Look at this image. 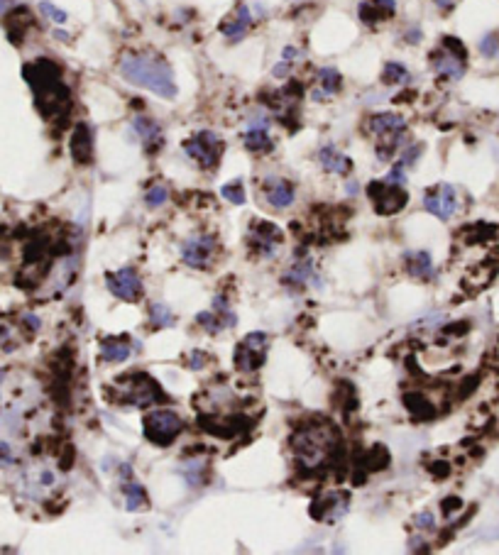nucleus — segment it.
Here are the masks:
<instances>
[{"instance_id": "obj_13", "label": "nucleus", "mask_w": 499, "mask_h": 555, "mask_svg": "<svg viewBox=\"0 0 499 555\" xmlns=\"http://www.w3.org/2000/svg\"><path fill=\"white\" fill-rule=\"evenodd\" d=\"M253 22H255L253 10H250L247 3H242V6H237L235 15L228 17V20L220 25V32L226 34L231 42H240V39H245L247 30L253 28Z\"/></svg>"}, {"instance_id": "obj_1", "label": "nucleus", "mask_w": 499, "mask_h": 555, "mask_svg": "<svg viewBox=\"0 0 499 555\" xmlns=\"http://www.w3.org/2000/svg\"><path fill=\"white\" fill-rule=\"evenodd\" d=\"M118 71L128 83L157 93L159 98L177 96V83H174L172 66L157 54H133V52H130V54H125L123 59H120Z\"/></svg>"}, {"instance_id": "obj_25", "label": "nucleus", "mask_w": 499, "mask_h": 555, "mask_svg": "<svg viewBox=\"0 0 499 555\" xmlns=\"http://www.w3.org/2000/svg\"><path fill=\"white\" fill-rule=\"evenodd\" d=\"M318 86L328 93V96H335L343 86V76L338 74V69H333V66H323L318 69Z\"/></svg>"}, {"instance_id": "obj_43", "label": "nucleus", "mask_w": 499, "mask_h": 555, "mask_svg": "<svg viewBox=\"0 0 499 555\" xmlns=\"http://www.w3.org/2000/svg\"><path fill=\"white\" fill-rule=\"evenodd\" d=\"M15 3H17V0H0V15H6V12L10 10Z\"/></svg>"}, {"instance_id": "obj_40", "label": "nucleus", "mask_w": 499, "mask_h": 555, "mask_svg": "<svg viewBox=\"0 0 499 555\" xmlns=\"http://www.w3.org/2000/svg\"><path fill=\"white\" fill-rule=\"evenodd\" d=\"M404 39H407L409 44H419L421 42V28H416V25L409 28L407 32H404Z\"/></svg>"}, {"instance_id": "obj_8", "label": "nucleus", "mask_w": 499, "mask_h": 555, "mask_svg": "<svg viewBox=\"0 0 499 555\" xmlns=\"http://www.w3.org/2000/svg\"><path fill=\"white\" fill-rule=\"evenodd\" d=\"M424 208L426 213L436 216L438 221H451L458 210V191L451 183H440L436 189L424 194Z\"/></svg>"}, {"instance_id": "obj_26", "label": "nucleus", "mask_w": 499, "mask_h": 555, "mask_svg": "<svg viewBox=\"0 0 499 555\" xmlns=\"http://www.w3.org/2000/svg\"><path fill=\"white\" fill-rule=\"evenodd\" d=\"M179 472L184 474V480L188 482V487H201L206 465L201 463V460H191V463H184L182 467H179Z\"/></svg>"}, {"instance_id": "obj_22", "label": "nucleus", "mask_w": 499, "mask_h": 555, "mask_svg": "<svg viewBox=\"0 0 499 555\" xmlns=\"http://www.w3.org/2000/svg\"><path fill=\"white\" fill-rule=\"evenodd\" d=\"M123 494H125V507H128V512H140V509H145L147 494H145V490H142L140 482H135L133 477H125Z\"/></svg>"}, {"instance_id": "obj_29", "label": "nucleus", "mask_w": 499, "mask_h": 555, "mask_svg": "<svg viewBox=\"0 0 499 555\" xmlns=\"http://www.w3.org/2000/svg\"><path fill=\"white\" fill-rule=\"evenodd\" d=\"M39 12H42L47 20L57 22V25H64L66 20H69V15H66V10H61V8H57L54 3H49V0H39Z\"/></svg>"}, {"instance_id": "obj_10", "label": "nucleus", "mask_w": 499, "mask_h": 555, "mask_svg": "<svg viewBox=\"0 0 499 555\" xmlns=\"http://www.w3.org/2000/svg\"><path fill=\"white\" fill-rule=\"evenodd\" d=\"M106 286L108 292L113 294V296L123 299V301H137L142 296V292H145L140 274L133 267H123V270L106 274Z\"/></svg>"}, {"instance_id": "obj_9", "label": "nucleus", "mask_w": 499, "mask_h": 555, "mask_svg": "<svg viewBox=\"0 0 499 555\" xmlns=\"http://www.w3.org/2000/svg\"><path fill=\"white\" fill-rule=\"evenodd\" d=\"M213 254H215V237L211 235H193L182 243V259L191 270H208Z\"/></svg>"}, {"instance_id": "obj_41", "label": "nucleus", "mask_w": 499, "mask_h": 555, "mask_svg": "<svg viewBox=\"0 0 499 555\" xmlns=\"http://www.w3.org/2000/svg\"><path fill=\"white\" fill-rule=\"evenodd\" d=\"M296 57H299V49L296 47H284V52H282V59L284 61H296Z\"/></svg>"}, {"instance_id": "obj_3", "label": "nucleus", "mask_w": 499, "mask_h": 555, "mask_svg": "<svg viewBox=\"0 0 499 555\" xmlns=\"http://www.w3.org/2000/svg\"><path fill=\"white\" fill-rule=\"evenodd\" d=\"M367 130L377 140V157L382 162L392 159L394 152L407 142V118L399 113H377L367 120Z\"/></svg>"}, {"instance_id": "obj_42", "label": "nucleus", "mask_w": 499, "mask_h": 555, "mask_svg": "<svg viewBox=\"0 0 499 555\" xmlns=\"http://www.w3.org/2000/svg\"><path fill=\"white\" fill-rule=\"evenodd\" d=\"M204 360L206 357L201 355V352H191V370H201V367H204Z\"/></svg>"}, {"instance_id": "obj_2", "label": "nucleus", "mask_w": 499, "mask_h": 555, "mask_svg": "<svg viewBox=\"0 0 499 555\" xmlns=\"http://www.w3.org/2000/svg\"><path fill=\"white\" fill-rule=\"evenodd\" d=\"M333 445H335V433L328 426H309L301 428L294 438H291V447H294V455L304 467L313 470L321 467L323 463L331 455Z\"/></svg>"}, {"instance_id": "obj_21", "label": "nucleus", "mask_w": 499, "mask_h": 555, "mask_svg": "<svg viewBox=\"0 0 499 555\" xmlns=\"http://www.w3.org/2000/svg\"><path fill=\"white\" fill-rule=\"evenodd\" d=\"M71 154L79 164L91 162L93 157V142H91V132H88L86 125H79L76 132L71 135Z\"/></svg>"}, {"instance_id": "obj_6", "label": "nucleus", "mask_w": 499, "mask_h": 555, "mask_svg": "<svg viewBox=\"0 0 499 555\" xmlns=\"http://www.w3.org/2000/svg\"><path fill=\"white\" fill-rule=\"evenodd\" d=\"M267 350H269V335L262 333V330H255V333L245 335L240 340L233 360H235V367L240 372H255L267 360Z\"/></svg>"}, {"instance_id": "obj_16", "label": "nucleus", "mask_w": 499, "mask_h": 555, "mask_svg": "<svg viewBox=\"0 0 499 555\" xmlns=\"http://www.w3.org/2000/svg\"><path fill=\"white\" fill-rule=\"evenodd\" d=\"M280 230L269 223H255L253 230V248L257 250L262 257H274L277 254V248H280Z\"/></svg>"}, {"instance_id": "obj_35", "label": "nucleus", "mask_w": 499, "mask_h": 555, "mask_svg": "<svg viewBox=\"0 0 499 555\" xmlns=\"http://www.w3.org/2000/svg\"><path fill=\"white\" fill-rule=\"evenodd\" d=\"M421 150H424V147L421 145H409V147H404L402 150V159H399V162L404 164V167H411V164H416V159H419L421 157Z\"/></svg>"}, {"instance_id": "obj_30", "label": "nucleus", "mask_w": 499, "mask_h": 555, "mask_svg": "<svg viewBox=\"0 0 499 555\" xmlns=\"http://www.w3.org/2000/svg\"><path fill=\"white\" fill-rule=\"evenodd\" d=\"M166 199H169V189H166V186H162V183L150 186V189H147V194H145V203L150 205V208H159V205H164Z\"/></svg>"}, {"instance_id": "obj_39", "label": "nucleus", "mask_w": 499, "mask_h": 555, "mask_svg": "<svg viewBox=\"0 0 499 555\" xmlns=\"http://www.w3.org/2000/svg\"><path fill=\"white\" fill-rule=\"evenodd\" d=\"M22 323L27 325V330H32V333H37L39 325H42V321H39L37 316H35V313H25V316H22Z\"/></svg>"}, {"instance_id": "obj_12", "label": "nucleus", "mask_w": 499, "mask_h": 555, "mask_svg": "<svg viewBox=\"0 0 499 555\" xmlns=\"http://www.w3.org/2000/svg\"><path fill=\"white\" fill-rule=\"evenodd\" d=\"M123 392H125V404L133 406H150L162 399V392L157 387V382L145 377V374L128 377V387H123Z\"/></svg>"}, {"instance_id": "obj_15", "label": "nucleus", "mask_w": 499, "mask_h": 555, "mask_svg": "<svg viewBox=\"0 0 499 555\" xmlns=\"http://www.w3.org/2000/svg\"><path fill=\"white\" fill-rule=\"evenodd\" d=\"M133 130H135V135H137V140L142 142V147H145L147 152L159 150L162 128H159V123H157V120H152L150 115H135V118H133Z\"/></svg>"}, {"instance_id": "obj_37", "label": "nucleus", "mask_w": 499, "mask_h": 555, "mask_svg": "<svg viewBox=\"0 0 499 555\" xmlns=\"http://www.w3.org/2000/svg\"><path fill=\"white\" fill-rule=\"evenodd\" d=\"M15 463V453H12V445L6 441H0V465H12Z\"/></svg>"}, {"instance_id": "obj_32", "label": "nucleus", "mask_w": 499, "mask_h": 555, "mask_svg": "<svg viewBox=\"0 0 499 555\" xmlns=\"http://www.w3.org/2000/svg\"><path fill=\"white\" fill-rule=\"evenodd\" d=\"M223 199L231 201L233 205H242L245 203V191H242V183L240 181H233L223 186Z\"/></svg>"}, {"instance_id": "obj_11", "label": "nucleus", "mask_w": 499, "mask_h": 555, "mask_svg": "<svg viewBox=\"0 0 499 555\" xmlns=\"http://www.w3.org/2000/svg\"><path fill=\"white\" fill-rule=\"evenodd\" d=\"M367 194H370L372 203L380 213H399V210L407 205L409 194L404 191V186H394V183L387 181H375L367 186Z\"/></svg>"}, {"instance_id": "obj_24", "label": "nucleus", "mask_w": 499, "mask_h": 555, "mask_svg": "<svg viewBox=\"0 0 499 555\" xmlns=\"http://www.w3.org/2000/svg\"><path fill=\"white\" fill-rule=\"evenodd\" d=\"M101 355L106 362H125L130 357V345L125 340H103Z\"/></svg>"}, {"instance_id": "obj_46", "label": "nucleus", "mask_w": 499, "mask_h": 555, "mask_svg": "<svg viewBox=\"0 0 499 555\" xmlns=\"http://www.w3.org/2000/svg\"><path fill=\"white\" fill-rule=\"evenodd\" d=\"M345 191H348V194H358V183L350 181V186H345Z\"/></svg>"}, {"instance_id": "obj_28", "label": "nucleus", "mask_w": 499, "mask_h": 555, "mask_svg": "<svg viewBox=\"0 0 499 555\" xmlns=\"http://www.w3.org/2000/svg\"><path fill=\"white\" fill-rule=\"evenodd\" d=\"M150 321L155 328H169V325L174 323V313L169 306H164V303H152L150 308Z\"/></svg>"}, {"instance_id": "obj_45", "label": "nucleus", "mask_w": 499, "mask_h": 555, "mask_svg": "<svg viewBox=\"0 0 499 555\" xmlns=\"http://www.w3.org/2000/svg\"><path fill=\"white\" fill-rule=\"evenodd\" d=\"M54 37L59 39V42H69V34H66V32H61V30H57V32H54Z\"/></svg>"}, {"instance_id": "obj_18", "label": "nucleus", "mask_w": 499, "mask_h": 555, "mask_svg": "<svg viewBox=\"0 0 499 555\" xmlns=\"http://www.w3.org/2000/svg\"><path fill=\"white\" fill-rule=\"evenodd\" d=\"M296 194H294V186H291L286 179H280V176H269L267 179V201L269 205H274V208H289L291 203H294Z\"/></svg>"}, {"instance_id": "obj_38", "label": "nucleus", "mask_w": 499, "mask_h": 555, "mask_svg": "<svg viewBox=\"0 0 499 555\" xmlns=\"http://www.w3.org/2000/svg\"><path fill=\"white\" fill-rule=\"evenodd\" d=\"M289 74H291V61H284V59H282L280 64H277V66H274V69H272V76H274V79H286V76H289Z\"/></svg>"}, {"instance_id": "obj_20", "label": "nucleus", "mask_w": 499, "mask_h": 555, "mask_svg": "<svg viewBox=\"0 0 499 555\" xmlns=\"http://www.w3.org/2000/svg\"><path fill=\"white\" fill-rule=\"evenodd\" d=\"M404 262H407V272L416 279H431L433 276V262H431V254L426 250H416V252H407L404 254Z\"/></svg>"}, {"instance_id": "obj_34", "label": "nucleus", "mask_w": 499, "mask_h": 555, "mask_svg": "<svg viewBox=\"0 0 499 555\" xmlns=\"http://www.w3.org/2000/svg\"><path fill=\"white\" fill-rule=\"evenodd\" d=\"M480 52H482L485 57H497L499 54V37L497 34H485L482 39H480Z\"/></svg>"}, {"instance_id": "obj_27", "label": "nucleus", "mask_w": 499, "mask_h": 555, "mask_svg": "<svg viewBox=\"0 0 499 555\" xmlns=\"http://www.w3.org/2000/svg\"><path fill=\"white\" fill-rule=\"evenodd\" d=\"M311 279H313V270H311V262H309V259L306 262L294 264V270L284 276L286 284H296V286H306Z\"/></svg>"}, {"instance_id": "obj_31", "label": "nucleus", "mask_w": 499, "mask_h": 555, "mask_svg": "<svg viewBox=\"0 0 499 555\" xmlns=\"http://www.w3.org/2000/svg\"><path fill=\"white\" fill-rule=\"evenodd\" d=\"M196 323L204 325L208 333H218L220 328H226V325H223V321L218 319V313H215V311H201L199 316H196Z\"/></svg>"}, {"instance_id": "obj_33", "label": "nucleus", "mask_w": 499, "mask_h": 555, "mask_svg": "<svg viewBox=\"0 0 499 555\" xmlns=\"http://www.w3.org/2000/svg\"><path fill=\"white\" fill-rule=\"evenodd\" d=\"M384 181L394 183V186H407V167H404L402 162H397L392 169H389V172H387Z\"/></svg>"}, {"instance_id": "obj_23", "label": "nucleus", "mask_w": 499, "mask_h": 555, "mask_svg": "<svg viewBox=\"0 0 499 555\" xmlns=\"http://www.w3.org/2000/svg\"><path fill=\"white\" fill-rule=\"evenodd\" d=\"M382 81L387 86H404V83L411 81V71L399 61H387L384 69H382Z\"/></svg>"}, {"instance_id": "obj_17", "label": "nucleus", "mask_w": 499, "mask_h": 555, "mask_svg": "<svg viewBox=\"0 0 499 555\" xmlns=\"http://www.w3.org/2000/svg\"><path fill=\"white\" fill-rule=\"evenodd\" d=\"M318 164L323 167V172L340 174V176H348L350 169H353L350 157H345L343 152L335 150V145H323L321 147V152H318Z\"/></svg>"}, {"instance_id": "obj_14", "label": "nucleus", "mask_w": 499, "mask_h": 555, "mask_svg": "<svg viewBox=\"0 0 499 555\" xmlns=\"http://www.w3.org/2000/svg\"><path fill=\"white\" fill-rule=\"evenodd\" d=\"M358 12L362 22L377 25V22L392 20L397 15V0H362Z\"/></svg>"}, {"instance_id": "obj_36", "label": "nucleus", "mask_w": 499, "mask_h": 555, "mask_svg": "<svg viewBox=\"0 0 499 555\" xmlns=\"http://www.w3.org/2000/svg\"><path fill=\"white\" fill-rule=\"evenodd\" d=\"M413 523H416V528H421V531H431V528H436V518L431 512H421L419 516L413 518Z\"/></svg>"}, {"instance_id": "obj_5", "label": "nucleus", "mask_w": 499, "mask_h": 555, "mask_svg": "<svg viewBox=\"0 0 499 555\" xmlns=\"http://www.w3.org/2000/svg\"><path fill=\"white\" fill-rule=\"evenodd\" d=\"M184 152L201 169H213L220 162V154H223V140L211 130H201V132H196V135L184 142Z\"/></svg>"}, {"instance_id": "obj_4", "label": "nucleus", "mask_w": 499, "mask_h": 555, "mask_svg": "<svg viewBox=\"0 0 499 555\" xmlns=\"http://www.w3.org/2000/svg\"><path fill=\"white\" fill-rule=\"evenodd\" d=\"M182 431H184V421L179 418L174 411L159 409L145 416V438L159 447L172 445Z\"/></svg>"}, {"instance_id": "obj_19", "label": "nucleus", "mask_w": 499, "mask_h": 555, "mask_svg": "<svg viewBox=\"0 0 499 555\" xmlns=\"http://www.w3.org/2000/svg\"><path fill=\"white\" fill-rule=\"evenodd\" d=\"M242 145L247 147L255 154H267L272 152L274 142L269 137V128H257V125H245V132H242Z\"/></svg>"}, {"instance_id": "obj_44", "label": "nucleus", "mask_w": 499, "mask_h": 555, "mask_svg": "<svg viewBox=\"0 0 499 555\" xmlns=\"http://www.w3.org/2000/svg\"><path fill=\"white\" fill-rule=\"evenodd\" d=\"M453 3H456V0H433V6H436V8H440V10H448V8H451Z\"/></svg>"}, {"instance_id": "obj_7", "label": "nucleus", "mask_w": 499, "mask_h": 555, "mask_svg": "<svg viewBox=\"0 0 499 555\" xmlns=\"http://www.w3.org/2000/svg\"><path fill=\"white\" fill-rule=\"evenodd\" d=\"M431 66L433 71L446 79V81H460L462 74H465V52L458 42L453 39H446L443 47L436 49L433 57H431Z\"/></svg>"}]
</instances>
